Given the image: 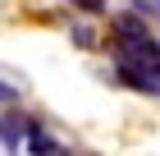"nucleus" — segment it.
<instances>
[{"label": "nucleus", "mask_w": 160, "mask_h": 156, "mask_svg": "<svg viewBox=\"0 0 160 156\" xmlns=\"http://www.w3.org/2000/svg\"><path fill=\"white\" fill-rule=\"evenodd\" d=\"M69 37H73L78 51H96V46H101V37H96V28H92V23H73V32H69Z\"/></svg>", "instance_id": "obj_3"}, {"label": "nucleus", "mask_w": 160, "mask_h": 156, "mask_svg": "<svg viewBox=\"0 0 160 156\" xmlns=\"http://www.w3.org/2000/svg\"><path fill=\"white\" fill-rule=\"evenodd\" d=\"M156 5H160V0H156Z\"/></svg>", "instance_id": "obj_6"}, {"label": "nucleus", "mask_w": 160, "mask_h": 156, "mask_svg": "<svg viewBox=\"0 0 160 156\" xmlns=\"http://www.w3.org/2000/svg\"><path fill=\"white\" fill-rule=\"evenodd\" d=\"M28 115H18V110H0V147H9V152H18L28 138Z\"/></svg>", "instance_id": "obj_1"}, {"label": "nucleus", "mask_w": 160, "mask_h": 156, "mask_svg": "<svg viewBox=\"0 0 160 156\" xmlns=\"http://www.w3.org/2000/svg\"><path fill=\"white\" fill-rule=\"evenodd\" d=\"M14 96H18V92H14V87H9V83H0V106H9Z\"/></svg>", "instance_id": "obj_5"}, {"label": "nucleus", "mask_w": 160, "mask_h": 156, "mask_svg": "<svg viewBox=\"0 0 160 156\" xmlns=\"http://www.w3.org/2000/svg\"><path fill=\"white\" fill-rule=\"evenodd\" d=\"M23 147H28V152H37V156H64V152H69V147H64L60 138H50V133L41 129V120H32V124H28V138H23Z\"/></svg>", "instance_id": "obj_2"}, {"label": "nucleus", "mask_w": 160, "mask_h": 156, "mask_svg": "<svg viewBox=\"0 0 160 156\" xmlns=\"http://www.w3.org/2000/svg\"><path fill=\"white\" fill-rule=\"evenodd\" d=\"M78 14H92V19H101V14H110V0H69Z\"/></svg>", "instance_id": "obj_4"}]
</instances>
